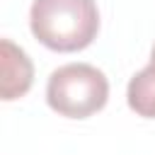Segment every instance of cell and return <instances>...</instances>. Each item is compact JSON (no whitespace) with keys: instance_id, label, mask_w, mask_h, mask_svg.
Here are the masks:
<instances>
[{"instance_id":"3","label":"cell","mask_w":155,"mask_h":155,"mask_svg":"<svg viewBox=\"0 0 155 155\" xmlns=\"http://www.w3.org/2000/svg\"><path fill=\"white\" fill-rule=\"evenodd\" d=\"M0 94L5 102H12L17 97H24L34 82V65L29 56L15 46L10 39L0 41Z\"/></svg>"},{"instance_id":"4","label":"cell","mask_w":155,"mask_h":155,"mask_svg":"<svg viewBox=\"0 0 155 155\" xmlns=\"http://www.w3.org/2000/svg\"><path fill=\"white\" fill-rule=\"evenodd\" d=\"M126 102L138 116L155 119V63H148L128 80Z\"/></svg>"},{"instance_id":"1","label":"cell","mask_w":155,"mask_h":155,"mask_svg":"<svg viewBox=\"0 0 155 155\" xmlns=\"http://www.w3.org/2000/svg\"><path fill=\"white\" fill-rule=\"evenodd\" d=\"M29 27L46 48L73 53L94 41L99 31V10L94 0H34Z\"/></svg>"},{"instance_id":"5","label":"cell","mask_w":155,"mask_h":155,"mask_svg":"<svg viewBox=\"0 0 155 155\" xmlns=\"http://www.w3.org/2000/svg\"><path fill=\"white\" fill-rule=\"evenodd\" d=\"M150 63H155V46H153V53H150Z\"/></svg>"},{"instance_id":"2","label":"cell","mask_w":155,"mask_h":155,"mask_svg":"<svg viewBox=\"0 0 155 155\" xmlns=\"http://www.w3.org/2000/svg\"><path fill=\"white\" fill-rule=\"evenodd\" d=\"M109 99L107 75L90 63H68L51 73L46 102L53 111L68 119H87L104 109Z\"/></svg>"}]
</instances>
